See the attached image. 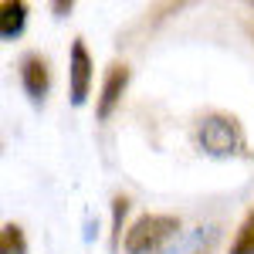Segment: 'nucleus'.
I'll return each mask as SVG.
<instances>
[{"instance_id": "1", "label": "nucleus", "mask_w": 254, "mask_h": 254, "mask_svg": "<svg viewBox=\"0 0 254 254\" xmlns=\"http://www.w3.org/2000/svg\"><path fill=\"white\" fill-rule=\"evenodd\" d=\"M196 142L207 156L214 159H231L244 153V129L234 116L227 112H210V116L200 119L196 126Z\"/></svg>"}, {"instance_id": "2", "label": "nucleus", "mask_w": 254, "mask_h": 254, "mask_svg": "<svg viewBox=\"0 0 254 254\" xmlns=\"http://www.w3.org/2000/svg\"><path fill=\"white\" fill-rule=\"evenodd\" d=\"M180 234V220L170 214H146L126 231V254H156L170 237Z\"/></svg>"}, {"instance_id": "3", "label": "nucleus", "mask_w": 254, "mask_h": 254, "mask_svg": "<svg viewBox=\"0 0 254 254\" xmlns=\"http://www.w3.org/2000/svg\"><path fill=\"white\" fill-rule=\"evenodd\" d=\"M92 55L85 48V41L75 38L71 41V55H68V98L78 109L88 102V88H92Z\"/></svg>"}, {"instance_id": "4", "label": "nucleus", "mask_w": 254, "mask_h": 254, "mask_svg": "<svg viewBox=\"0 0 254 254\" xmlns=\"http://www.w3.org/2000/svg\"><path fill=\"white\" fill-rule=\"evenodd\" d=\"M17 75H20V88H24V95L31 98L34 105H44V98H48V92H51V68H48V61L31 51V55L20 58Z\"/></svg>"}, {"instance_id": "5", "label": "nucleus", "mask_w": 254, "mask_h": 254, "mask_svg": "<svg viewBox=\"0 0 254 254\" xmlns=\"http://www.w3.org/2000/svg\"><path fill=\"white\" fill-rule=\"evenodd\" d=\"M129 78H132L129 64H109L105 81H102V95H98V105H95V119L98 122H105V119L116 112V105L122 102L126 88H129Z\"/></svg>"}, {"instance_id": "6", "label": "nucleus", "mask_w": 254, "mask_h": 254, "mask_svg": "<svg viewBox=\"0 0 254 254\" xmlns=\"http://www.w3.org/2000/svg\"><path fill=\"white\" fill-rule=\"evenodd\" d=\"M27 27V3L24 0H3L0 3V38L17 41Z\"/></svg>"}, {"instance_id": "7", "label": "nucleus", "mask_w": 254, "mask_h": 254, "mask_svg": "<svg viewBox=\"0 0 254 254\" xmlns=\"http://www.w3.org/2000/svg\"><path fill=\"white\" fill-rule=\"evenodd\" d=\"M126 214H129V196H112V231H109V248H112V254L122 251V220H126Z\"/></svg>"}, {"instance_id": "8", "label": "nucleus", "mask_w": 254, "mask_h": 254, "mask_svg": "<svg viewBox=\"0 0 254 254\" xmlns=\"http://www.w3.org/2000/svg\"><path fill=\"white\" fill-rule=\"evenodd\" d=\"M0 254H27V237L20 224H3L0 231Z\"/></svg>"}, {"instance_id": "9", "label": "nucleus", "mask_w": 254, "mask_h": 254, "mask_svg": "<svg viewBox=\"0 0 254 254\" xmlns=\"http://www.w3.org/2000/svg\"><path fill=\"white\" fill-rule=\"evenodd\" d=\"M231 254H254V210L237 227V237L231 241Z\"/></svg>"}, {"instance_id": "10", "label": "nucleus", "mask_w": 254, "mask_h": 254, "mask_svg": "<svg viewBox=\"0 0 254 254\" xmlns=\"http://www.w3.org/2000/svg\"><path fill=\"white\" fill-rule=\"evenodd\" d=\"M51 10H55V17H68V14L75 10V3H71V0H58V3H55Z\"/></svg>"}, {"instance_id": "11", "label": "nucleus", "mask_w": 254, "mask_h": 254, "mask_svg": "<svg viewBox=\"0 0 254 254\" xmlns=\"http://www.w3.org/2000/svg\"><path fill=\"white\" fill-rule=\"evenodd\" d=\"M251 7H254V0H251Z\"/></svg>"}]
</instances>
